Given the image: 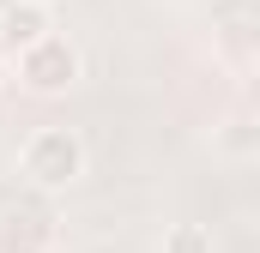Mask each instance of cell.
I'll use <instances>...</instances> for the list:
<instances>
[{
  "instance_id": "cell-1",
  "label": "cell",
  "mask_w": 260,
  "mask_h": 253,
  "mask_svg": "<svg viewBox=\"0 0 260 253\" xmlns=\"http://www.w3.org/2000/svg\"><path fill=\"white\" fill-rule=\"evenodd\" d=\"M18 169H24L30 187L61 193V187H73L85 175V139L73 126H37L24 139V151H18Z\"/></svg>"
},
{
  "instance_id": "cell-2",
  "label": "cell",
  "mask_w": 260,
  "mask_h": 253,
  "mask_svg": "<svg viewBox=\"0 0 260 253\" xmlns=\"http://www.w3.org/2000/svg\"><path fill=\"white\" fill-rule=\"evenodd\" d=\"M12 72H18V85L30 91V97H67L79 78H85V55L67 43V36H37L30 49H18L12 55Z\"/></svg>"
},
{
  "instance_id": "cell-3",
  "label": "cell",
  "mask_w": 260,
  "mask_h": 253,
  "mask_svg": "<svg viewBox=\"0 0 260 253\" xmlns=\"http://www.w3.org/2000/svg\"><path fill=\"white\" fill-rule=\"evenodd\" d=\"M55 30V18H49V6H37V0H6L0 6V55L12 61L18 49H30L37 36H49Z\"/></svg>"
},
{
  "instance_id": "cell-4",
  "label": "cell",
  "mask_w": 260,
  "mask_h": 253,
  "mask_svg": "<svg viewBox=\"0 0 260 253\" xmlns=\"http://www.w3.org/2000/svg\"><path fill=\"white\" fill-rule=\"evenodd\" d=\"M157 253H218V241H212L206 223H170L164 241H157Z\"/></svg>"
},
{
  "instance_id": "cell-5",
  "label": "cell",
  "mask_w": 260,
  "mask_h": 253,
  "mask_svg": "<svg viewBox=\"0 0 260 253\" xmlns=\"http://www.w3.org/2000/svg\"><path fill=\"white\" fill-rule=\"evenodd\" d=\"M218 145H224V151H236V157H248V151H254V121H248V115H230L224 133H218Z\"/></svg>"
},
{
  "instance_id": "cell-6",
  "label": "cell",
  "mask_w": 260,
  "mask_h": 253,
  "mask_svg": "<svg viewBox=\"0 0 260 253\" xmlns=\"http://www.w3.org/2000/svg\"><path fill=\"white\" fill-rule=\"evenodd\" d=\"M37 6H55V0H37Z\"/></svg>"
},
{
  "instance_id": "cell-7",
  "label": "cell",
  "mask_w": 260,
  "mask_h": 253,
  "mask_svg": "<svg viewBox=\"0 0 260 253\" xmlns=\"http://www.w3.org/2000/svg\"><path fill=\"white\" fill-rule=\"evenodd\" d=\"M0 205H6V187H0Z\"/></svg>"
}]
</instances>
